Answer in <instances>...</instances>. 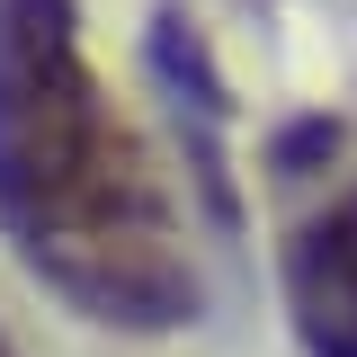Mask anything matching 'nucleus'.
Returning <instances> with one entry per match:
<instances>
[{"mask_svg": "<svg viewBox=\"0 0 357 357\" xmlns=\"http://www.w3.org/2000/svg\"><path fill=\"white\" fill-rule=\"evenodd\" d=\"M0 357H18V349H9V331H0Z\"/></svg>", "mask_w": 357, "mask_h": 357, "instance_id": "39448f33", "label": "nucleus"}, {"mask_svg": "<svg viewBox=\"0 0 357 357\" xmlns=\"http://www.w3.org/2000/svg\"><path fill=\"white\" fill-rule=\"evenodd\" d=\"M152 81L170 89L178 126L197 116V126L215 134L223 116H232V89H223V72H215V54H206V36H197L188 9H161V18H152Z\"/></svg>", "mask_w": 357, "mask_h": 357, "instance_id": "7ed1b4c3", "label": "nucleus"}, {"mask_svg": "<svg viewBox=\"0 0 357 357\" xmlns=\"http://www.w3.org/2000/svg\"><path fill=\"white\" fill-rule=\"evenodd\" d=\"M286 312L304 357H357V188L286 241Z\"/></svg>", "mask_w": 357, "mask_h": 357, "instance_id": "f03ea898", "label": "nucleus"}, {"mask_svg": "<svg viewBox=\"0 0 357 357\" xmlns=\"http://www.w3.org/2000/svg\"><path fill=\"white\" fill-rule=\"evenodd\" d=\"M0 232L98 331H178L206 304L178 206L89 72L72 0H0Z\"/></svg>", "mask_w": 357, "mask_h": 357, "instance_id": "f257e3e1", "label": "nucleus"}, {"mask_svg": "<svg viewBox=\"0 0 357 357\" xmlns=\"http://www.w3.org/2000/svg\"><path fill=\"white\" fill-rule=\"evenodd\" d=\"M340 143H349V134H340V116H304V126H286L277 143H268V170H277V178H304L312 161H331Z\"/></svg>", "mask_w": 357, "mask_h": 357, "instance_id": "20e7f679", "label": "nucleus"}]
</instances>
